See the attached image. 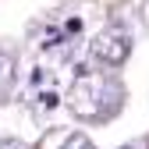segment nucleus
Here are the masks:
<instances>
[{
    "instance_id": "obj_1",
    "label": "nucleus",
    "mask_w": 149,
    "mask_h": 149,
    "mask_svg": "<svg viewBox=\"0 0 149 149\" xmlns=\"http://www.w3.org/2000/svg\"><path fill=\"white\" fill-rule=\"evenodd\" d=\"M121 103V85L107 74H78L68 89V107L74 117L82 121H100V117H110Z\"/></svg>"
},
{
    "instance_id": "obj_2",
    "label": "nucleus",
    "mask_w": 149,
    "mask_h": 149,
    "mask_svg": "<svg viewBox=\"0 0 149 149\" xmlns=\"http://www.w3.org/2000/svg\"><path fill=\"white\" fill-rule=\"evenodd\" d=\"M89 53H92V61L103 64V68H121L128 61V53H132V32L124 25H107V29H100L92 36Z\"/></svg>"
},
{
    "instance_id": "obj_3",
    "label": "nucleus",
    "mask_w": 149,
    "mask_h": 149,
    "mask_svg": "<svg viewBox=\"0 0 149 149\" xmlns=\"http://www.w3.org/2000/svg\"><path fill=\"white\" fill-rule=\"evenodd\" d=\"M11 78H14V61L7 57V53H0V89H4Z\"/></svg>"
},
{
    "instance_id": "obj_4",
    "label": "nucleus",
    "mask_w": 149,
    "mask_h": 149,
    "mask_svg": "<svg viewBox=\"0 0 149 149\" xmlns=\"http://www.w3.org/2000/svg\"><path fill=\"white\" fill-rule=\"evenodd\" d=\"M61 149H92V142H89L85 135H71V139H68Z\"/></svg>"
},
{
    "instance_id": "obj_5",
    "label": "nucleus",
    "mask_w": 149,
    "mask_h": 149,
    "mask_svg": "<svg viewBox=\"0 0 149 149\" xmlns=\"http://www.w3.org/2000/svg\"><path fill=\"white\" fill-rule=\"evenodd\" d=\"M0 149H29V146L18 142V139H4V142H0Z\"/></svg>"
},
{
    "instance_id": "obj_6",
    "label": "nucleus",
    "mask_w": 149,
    "mask_h": 149,
    "mask_svg": "<svg viewBox=\"0 0 149 149\" xmlns=\"http://www.w3.org/2000/svg\"><path fill=\"white\" fill-rule=\"evenodd\" d=\"M43 107H53V103H57V96H53V92H43V100H39Z\"/></svg>"
}]
</instances>
